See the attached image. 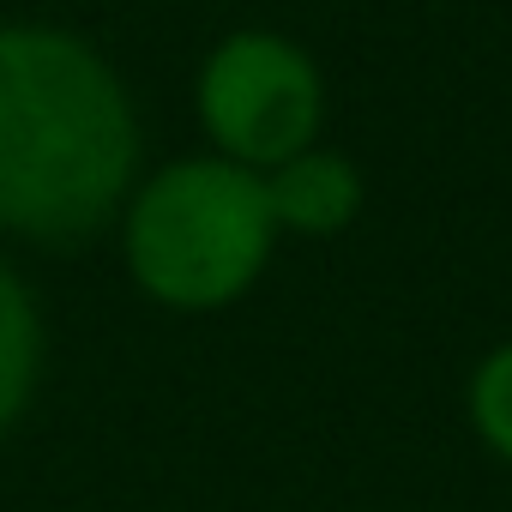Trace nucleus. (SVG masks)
Here are the masks:
<instances>
[{
	"instance_id": "obj_1",
	"label": "nucleus",
	"mask_w": 512,
	"mask_h": 512,
	"mask_svg": "<svg viewBox=\"0 0 512 512\" xmlns=\"http://www.w3.org/2000/svg\"><path fill=\"white\" fill-rule=\"evenodd\" d=\"M139 169L121 73L73 31L0 25V229L79 241L103 229Z\"/></svg>"
},
{
	"instance_id": "obj_4",
	"label": "nucleus",
	"mask_w": 512,
	"mask_h": 512,
	"mask_svg": "<svg viewBox=\"0 0 512 512\" xmlns=\"http://www.w3.org/2000/svg\"><path fill=\"white\" fill-rule=\"evenodd\" d=\"M266 193H272L278 229H290V235H338L362 211V175L338 151H302V157H290L284 169L266 175Z\"/></svg>"
},
{
	"instance_id": "obj_6",
	"label": "nucleus",
	"mask_w": 512,
	"mask_h": 512,
	"mask_svg": "<svg viewBox=\"0 0 512 512\" xmlns=\"http://www.w3.org/2000/svg\"><path fill=\"white\" fill-rule=\"evenodd\" d=\"M470 422H476V434L512 464V344L488 350L482 368L470 374Z\"/></svg>"
},
{
	"instance_id": "obj_3",
	"label": "nucleus",
	"mask_w": 512,
	"mask_h": 512,
	"mask_svg": "<svg viewBox=\"0 0 512 512\" xmlns=\"http://www.w3.org/2000/svg\"><path fill=\"white\" fill-rule=\"evenodd\" d=\"M199 121L217 157L272 175L314 151L326 121V79L302 43L278 31H235L199 67Z\"/></svg>"
},
{
	"instance_id": "obj_5",
	"label": "nucleus",
	"mask_w": 512,
	"mask_h": 512,
	"mask_svg": "<svg viewBox=\"0 0 512 512\" xmlns=\"http://www.w3.org/2000/svg\"><path fill=\"white\" fill-rule=\"evenodd\" d=\"M43 374V320L13 266H0V434H7L37 392Z\"/></svg>"
},
{
	"instance_id": "obj_2",
	"label": "nucleus",
	"mask_w": 512,
	"mask_h": 512,
	"mask_svg": "<svg viewBox=\"0 0 512 512\" xmlns=\"http://www.w3.org/2000/svg\"><path fill=\"white\" fill-rule=\"evenodd\" d=\"M278 241L266 175L229 157H181L133 187L121 211V247L133 284L181 314L229 308L266 272Z\"/></svg>"
}]
</instances>
